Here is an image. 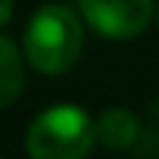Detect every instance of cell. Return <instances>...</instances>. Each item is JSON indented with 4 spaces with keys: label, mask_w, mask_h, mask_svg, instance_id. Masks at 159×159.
I'll return each instance as SVG.
<instances>
[{
    "label": "cell",
    "mask_w": 159,
    "mask_h": 159,
    "mask_svg": "<svg viewBox=\"0 0 159 159\" xmlns=\"http://www.w3.org/2000/svg\"><path fill=\"white\" fill-rule=\"evenodd\" d=\"M83 15L62 3L35 9L24 30V56L30 68L44 77H62L65 71H71L83 53Z\"/></svg>",
    "instance_id": "6da1fadb"
},
{
    "label": "cell",
    "mask_w": 159,
    "mask_h": 159,
    "mask_svg": "<svg viewBox=\"0 0 159 159\" xmlns=\"http://www.w3.org/2000/svg\"><path fill=\"white\" fill-rule=\"evenodd\" d=\"M94 144V118L74 103L44 109L27 130L30 159H85Z\"/></svg>",
    "instance_id": "7a4b0ae2"
},
{
    "label": "cell",
    "mask_w": 159,
    "mask_h": 159,
    "mask_svg": "<svg viewBox=\"0 0 159 159\" xmlns=\"http://www.w3.org/2000/svg\"><path fill=\"white\" fill-rule=\"evenodd\" d=\"M80 15L97 35L130 41L156 18L153 0H80Z\"/></svg>",
    "instance_id": "3957f363"
},
{
    "label": "cell",
    "mask_w": 159,
    "mask_h": 159,
    "mask_svg": "<svg viewBox=\"0 0 159 159\" xmlns=\"http://www.w3.org/2000/svg\"><path fill=\"white\" fill-rule=\"evenodd\" d=\"M94 130H97V144H103L106 150H127L136 144L142 124L130 109L112 106V109H103L94 118Z\"/></svg>",
    "instance_id": "277c9868"
},
{
    "label": "cell",
    "mask_w": 159,
    "mask_h": 159,
    "mask_svg": "<svg viewBox=\"0 0 159 159\" xmlns=\"http://www.w3.org/2000/svg\"><path fill=\"white\" fill-rule=\"evenodd\" d=\"M24 91V59L9 35L0 33V109L15 103Z\"/></svg>",
    "instance_id": "5b68a950"
},
{
    "label": "cell",
    "mask_w": 159,
    "mask_h": 159,
    "mask_svg": "<svg viewBox=\"0 0 159 159\" xmlns=\"http://www.w3.org/2000/svg\"><path fill=\"white\" fill-rule=\"evenodd\" d=\"M12 12H15V0H0V27L12 21Z\"/></svg>",
    "instance_id": "8992f818"
},
{
    "label": "cell",
    "mask_w": 159,
    "mask_h": 159,
    "mask_svg": "<svg viewBox=\"0 0 159 159\" xmlns=\"http://www.w3.org/2000/svg\"><path fill=\"white\" fill-rule=\"evenodd\" d=\"M156 30H159V6H156Z\"/></svg>",
    "instance_id": "52a82bcc"
}]
</instances>
